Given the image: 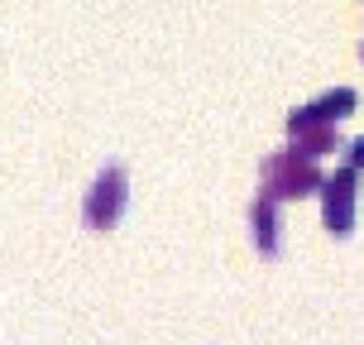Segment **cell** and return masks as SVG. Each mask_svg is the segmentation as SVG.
I'll list each match as a JSON object with an SVG mask.
<instances>
[{
	"label": "cell",
	"mask_w": 364,
	"mask_h": 345,
	"mask_svg": "<svg viewBox=\"0 0 364 345\" xmlns=\"http://www.w3.org/2000/svg\"><path fill=\"white\" fill-rule=\"evenodd\" d=\"M311 187H321L316 159L297 154V149H283V154H273V159H269V168H264V197H273V201L307 197Z\"/></svg>",
	"instance_id": "1"
},
{
	"label": "cell",
	"mask_w": 364,
	"mask_h": 345,
	"mask_svg": "<svg viewBox=\"0 0 364 345\" xmlns=\"http://www.w3.org/2000/svg\"><path fill=\"white\" fill-rule=\"evenodd\" d=\"M125 211V173L120 168H106L96 187L87 192V225L91 230H110Z\"/></svg>",
	"instance_id": "2"
},
{
	"label": "cell",
	"mask_w": 364,
	"mask_h": 345,
	"mask_svg": "<svg viewBox=\"0 0 364 345\" xmlns=\"http://www.w3.org/2000/svg\"><path fill=\"white\" fill-rule=\"evenodd\" d=\"M355 173H360V168H341L336 178L321 182V192H326V225H331V235H350V225H355Z\"/></svg>",
	"instance_id": "3"
},
{
	"label": "cell",
	"mask_w": 364,
	"mask_h": 345,
	"mask_svg": "<svg viewBox=\"0 0 364 345\" xmlns=\"http://www.w3.org/2000/svg\"><path fill=\"white\" fill-rule=\"evenodd\" d=\"M355 101H360V96H355L350 87H341V91H326V96H321L316 106L297 110V115L288 120V129H307V125H336V120H346L350 110H355Z\"/></svg>",
	"instance_id": "4"
},
{
	"label": "cell",
	"mask_w": 364,
	"mask_h": 345,
	"mask_svg": "<svg viewBox=\"0 0 364 345\" xmlns=\"http://www.w3.org/2000/svg\"><path fill=\"white\" fill-rule=\"evenodd\" d=\"M250 225H255V245L264 250V255H273V250H278V206H273V197H259L255 201Z\"/></svg>",
	"instance_id": "5"
},
{
	"label": "cell",
	"mask_w": 364,
	"mask_h": 345,
	"mask_svg": "<svg viewBox=\"0 0 364 345\" xmlns=\"http://www.w3.org/2000/svg\"><path fill=\"white\" fill-rule=\"evenodd\" d=\"M350 168H364V139H355V144H350Z\"/></svg>",
	"instance_id": "6"
}]
</instances>
